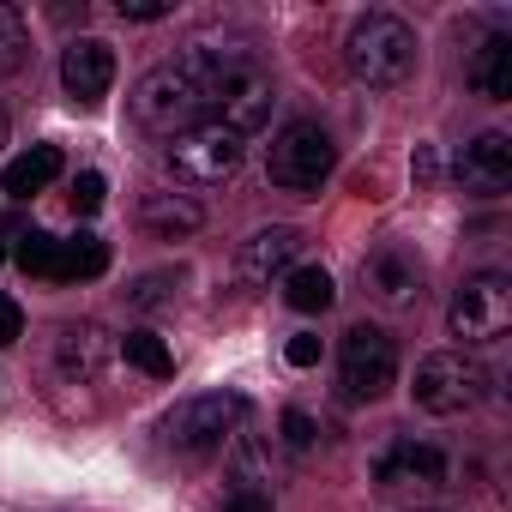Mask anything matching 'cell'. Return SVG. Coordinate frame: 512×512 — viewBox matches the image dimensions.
<instances>
[{
  "mask_svg": "<svg viewBox=\"0 0 512 512\" xmlns=\"http://www.w3.org/2000/svg\"><path fill=\"white\" fill-rule=\"evenodd\" d=\"M235 61H241L235 49H187V55L151 67V73L133 85V121H139L145 133L181 139L187 127H199V115L211 109L217 79H223Z\"/></svg>",
  "mask_w": 512,
  "mask_h": 512,
  "instance_id": "cell-1",
  "label": "cell"
},
{
  "mask_svg": "<svg viewBox=\"0 0 512 512\" xmlns=\"http://www.w3.org/2000/svg\"><path fill=\"white\" fill-rule=\"evenodd\" d=\"M344 61L368 91H392L416 73V31L398 13H362L344 37Z\"/></svg>",
  "mask_w": 512,
  "mask_h": 512,
  "instance_id": "cell-2",
  "label": "cell"
},
{
  "mask_svg": "<svg viewBox=\"0 0 512 512\" xmlns=\"http://www.w3.org/2000/svg\"><path fill=\"white\" fill-rule=\"evenodd\" d=\"M332 163H338V145H332V133L320 127V121H284L278 127V139L266 145V181L272 187H284V193H314L326 175H332Z\"/></svg>",
  "mask_w": 512,
  "mask_h": 512,
  "instance_id": "cell-3",
  "label": "cell"
},
{
  "mask_svg": "<svg viewBox=\"0 0 512 512\" xmlns=\"http://www.w3.org/2000/svg\"><path fill=\"white\" fill-rule=\"evenodd\" d=\"M482 392H488V374H482V362H470L464 350H434V356H422V362H416V380H410V398H416V410H428V416L476 410Z\"/></svg>",
  "mask_w": 512,
  "mask_h": 512,
  "instance_id": "cell-4",
  "label": "cell"
},
{
  "mask_svg": "<svg viewBox=\"0 0 512 512\" xmlns=\"http://www.w3.org/2000/svg\"><path fill=\"white\" fill-rule=\"evenodd\" d=\"M241 422H247V398H241V392H199V398H187V404L169 410L163 440H169L175 452H187V458H205V452H217Z\"/></svg>",
  "mask_w": 512,
  "mask_h": 512,
  "instance_id": "cell-5",
  "label": "cell"
},
{
  "mask_svg": "<svg viewBox=\"0 0 512 512\" xmlns=\"http://www.w3.org/2000/svg\"><path fill=\"white\" fill-rule=\"evenodd\" d=\"M241 133H229V127H217V121H199V127H187L175 145H169V175L181 181V187H217V181H229L235 169H241Z\"/></svg>",
  "mask_w": 512,
  "mask_h": 512,
  "instance_id": "cell-6",
  "label": "cell"
},
{
  "mask_svg": "<svg viewBox=\"0 0 512 512\" xmlns=\"http://www.w3.org/2000/svg\"><path fill=\"white\" fill-rule=\"evenodd\" d=\"M398 380V344L380 332V326H350L344 332V350H338V386L350 404H374L386 398Z\"/></svg>",
  "mask_w": 512,
  "mask_h": 512,
  "instance_id": "cell-7",
  "label": "cell"
},
{
  "mask_svg": "<svg viewBox=\"0 0 512 512\" xmlns=\"http://www.w3.org/2000/svg\"><path fill=\"white\" fill-rule=\"evenodd\" d=\"M446 326H452V338H464V344H494V338H506V326H512V278H500V272L464 278L458 296H452V308H446Z\"/></svg>",
  "mask_w": 512,
  "mask_h": 512,
  "instance_id": "cell-8",
  "label": "cell"
},
{
  "mask_svg": "<svg viewBox=\"0 0 512 512\" xmlns=\"http://www.w3.org/2000/svg\"><path fill=\"white\" fill-rule=\"evenodd\" d=\"M272 79L260 73V67H253L247 55L217 79V91H211V109H205V121H217V127H229V133H260L266 121H272Z\"/></svg>",
  "mask_w": 512,
  "mask_h": 512,
  "instance_id": "cell-9",
  "label": "cell"
},
{
  "mask_svg": "<svg viewBox=\"0 0 512 512\" xmlns=\"http://www.w3.org/2000/svg\"><path fill=\"white\" fill-rule=\"evenodd\" d=\"M296 253H302V229L272 223V229H260V235L241 241L235 278H241L247 290H272V278H290V272H296Z\"/></svg>",
  "mask_w": 512,
  "mask_h": 512,
  "instance_id": "cell-10",
  "label": "cell"
},
{
  "mask_svg": "<svg viewBox=\"0 0 512 512\" xmlns=\"http://www.w3.org/2000/svg\"><path fill=\"white\" fill-rule=\"evenodd\" d=\"M61 85H67L73 103L97 109L109 97V85H115V49L103 37H73L67 55H61Z\"/></svg>",
  "mask_w": 512,
  "mask_h": 512,
  "instance_id": "cell-11",
  "label": "cell"
},
{
  "mask_svg": "<svg viewBox=\"0 0 512 512\" xmlns=\"http://www.w3.org/2000/svg\"><path fill=\"white\" fill-rule=\"evenodd\" d=\"M446 476H452V464L428 440H392L380 452V464H374L380 488H446Z\"/></svg>",
  "mask_w": 512,
  "mask_h": 512,
  "instance_id": "cell-12",
  "label": "cell"
},
{
  "mask_svg": "<svg viewBox=\"0 0 512 512\" xmlns=\"http://www.w3.org/2000/svg\"><path fill=\"white\" fill-rule=\"evenodd\" d=\"M458 187L476 193V199H500L512 187V139L506 133H482L464 145L458 157Z\"/></svg>",
  "mask_w": 512,
  "mask_h": 512,
  "instance_id": "cell-13",
  "label": "cell"
},
{
  "mask_svg": "<svg viewBox=\"0 0 512 512\" xmlns=\"http://www.w3.org/2000/svg\"><path fill=\"white\" fill-rule=\"evenodd\" d=\"M362 284H368V296L380 308H410L422 296V266H416V253H404V247H380V253H368Z\"/></svg>",
  "mask_w": 512,
  "mask_h": 512,
  "instance_id": "cell-14",
  "label": "cell"
},
{
  "mask_svg": "<svg viewBox=\"0 0 512 512\" xmlns=\"http://www.w3.org/2000/svg\"><path fill=\"white\" fill-rule=\"evenodd\" d=\"M470 85H476V97H488V103H506L512 97V37H482L476 43V55H470Z\"/></svg>",
  "mask_w": 512,
  "mask_h": 512,
  "instance_id": "cell-15",
  "label": "cell"
},
{
  "mask_svg": "<svg viewBox=\"0 0 512 512\" xmlns=\"http://www.w3.org/2000/svg\"><path fill=\"white\" fill-rule=\"evenodd\" d=\"M103 272H109V241L103 235L79 229V235L61 241V253H55V284H91Z\"/></svg>",
  "mask_w": 512,
  "mask_h": 512,
  "instance_id": "cell-16",
  "label": "cell"
},
{
  "mask_svg": "<svg viewBox=\"0 0 512 512\" xmlns=\"http://www.w3.org/2000/svg\"><path fill=\"white\" fill-rule=\"evenodd\" d=\"M67 169V157H61V145H31L25 157H13L7 163V175H0V187H7L13 199H31V193H43L55 175Z\"/></svg>",
  "mask_w": 512,
  "mask_h": 512,
  "instance_id": "cell-17",
  "label": "cell"
},
{
  "mask_svg": "<svg viewBox=\"0 0 512 512\" xmlns=\"http://www.w3.org/2000/svg\"><path fill=\"white\" fill-rule=\"evenodd\" d=\"M139 223H145L151 235H163V241H181V235H193V229L205 223V211H199L193 199H181V193H151V199L139 205Z\"/></svg>",
  "mask_w": 512,
  "mask_h": 512,
  "instance_id": "cell-18",
  "label": "cell"
},
{
  "mask_svg": "<svg viewBox=\"0 0 512 512\" xmlns=\"http://www.w3.org/2000/svg\"><path fill=\"white\" fill-rule=\"evenodd\" d=\"M103 362H109V338H103V326H67L61 332V374H73V380H97L103 374Z\"/></svg>",
  "mask_w": 512,
  "mask_h": 512,
  "instance_id": "cell-19",
  "label": "cell"
},
{
  "mask_svg": "<svg viewBox=\"0 0 512 512\" xmlns=\"http://www.w3.org/2000/svg\"><path fill=\"white\" fill-rule=\"evenodd\" d=\"M284 302H290L296 314H326V308L338 302V284H332L326 266H296V272L284 278Z\"/></svg>",
  "mask_w": 512,
  "mask_h": 512,
  "instance_id": "cell-20",
  "label": "cell"
},
{
  "mask_svg": "<svg viewBox=\"0 0 512 512\" xmlns=\"http://www.w3.org/2000/svg\"><path fill=\"white\" fill-rule=\"evenodd\" d=\"M121 356H127L139 374H151V380H169V374H175V356H169V344H163L157 332H127V338H121Z\"/></svg>",
  "mask_w": 512,
  "mask_h": 512,
  "instance_id": "cell-21",
  "label": "cell"
},
{
  "mask_svg": "<svg viewBox=\"0 0 512 512\" xmlns=\"http://www.w3.org/2000/svg\"><path fill=\"white\" fill-rule=\"evenodd\" d=\"M55 253H61V241H55L49 229H25V235H19V266H25L31 278H49V284H55Z\"/></svg>",
  "mask_w": 512,
  "mask_h": 512,
  "instance_id": "cell-22",
  "label": "cell"
},
{
  "mask_svg": "<svg viewBox=\"0 0 512 512\" xmlns=\"http://www.w3.org/2000/svg\"><path fill=\"white\" fill-rule=\"evenodd\" d=\"M25 49H31V37H25L19 7H7V0H0V73H13V67L25 61Z\"/></svg>",
  "mask_w": 512,
  "mask_h": 512,
  "instance_id": "cell-23",
  "label": "cell"
},
{
  "mask_svg": "<svg viewBox=\"0 0 512 512\" xmlns=\"http://www.w3.org/2000/svg\"><path fill=\"white\" fill-rule=\"evenodd\" d=\"M278 428H284V446H290V452H314V440H320V422H314L308 410H296V404L284 410Z\"/></svg>",
  "mask_w": 512,
  "mask_h": 512,
  "instance_id": "cell-24",
  "label": "cell"
},
{
  "mask_svg": "<svg viewBox=\"0 0 512 512\" xmlns=\"http://www.w3.org/2000/svg\"><path fill=\"white\" fill-rule=\"evenodd\" d=\"M103 199H109V181H103L97 169H85V175H73V211H79V217H91V211H103Z\"/></svg>",
  "mask_w": 512,
  "mask_h": 512,
  "instance_id": "cell-25",
  "label": "cell"
},
{
  "mask_svg": "<svg viewBox=\"0 0 512 512\" xmlns=\"http://www.w3.org/2000/svg\"><path fill=\"white\" fill-rule=\"evenodd\" d=\"M169 284H175L169 272H151V278H139V284L127 290V302H133V308H157V302L169 296Z\"/></svg>",
  "mask_w": 512,
  "mask_h": 512,
  "instance_id": "cell-26",
  "label": "cell"
},
{
  "mask_svg": "<svg viewBox=\"0 0 512 512\" xmlns=\"http://www.w3.org/2000/svg\"><path fill=\"white\" fill-rule=\"evenodd\" d=\"M25 338V308L7 296V290H0V350H7V344H19Z\"/></svg>",
  "mask_w": 512,
  "mask_h": 512,
  "instance_id": "cell-27",
  "label": "cell"
},
{
  "mask_svg": "<svg viewBox=\"0 0 512 512\" xmlns=\"http://www.w3.org/2000/svg\"><path fill=\"white\" fill-rule=\"evenodd\" d=\"M284 356H290V368H314V362H320V332H296V338L284 344Z\"/></svg>",
  "mask_w": 512,
  "mask_h": 512,
  "instance_id": "cell-28",
  "label": "cell"
},
{
  "mask_svg": "<svg viewBox=\"0 0 512 512\" xmlns=\"http://www.w3.org/2000/svg\"><path fill=\"white\" fill-rule=\"evenodd\" d=\"M223 512H272V494H266V488H235V494L223 500Z\"/></svg>",
  "mask_w": 512,
  "mask_h": 512,
  "instance_id": "cell-29",
  "label": "cell"
},
{
  "mask_svg": "<svg viewBox=\"0 0 512 512\" xmlns=\"http://www.w3.org/2000/svg\"><path fill=\"white\" fill-rule=\"evenodd\" d=\"M121 19H139V25L169 19V0H121Z\"/></svg>",
  "mask_w": 512,
  "mask_h": 512,
  "instance_id": "cell-30",
  "label": "cell"
},
{
  "mask_svg": "<svg viewBox=\"0 0 512 512\" xmlns=\"http://www.w3.org/2000/svg\"><path fill=\"white\" fill-rule=\"evenodd\" d=\"M416 181H434V151H416Z\"/></svg>",
  "mask_w": 512,
  "mask_h": 512,
  "instance_id": "cell-31",
  "label": "cell"
},
{
  "mask_svg": "<svg viewBox=\"0 0 512 512\" xmlns=\"http://www.w3.org/2000/svg\"><path fill=\"white\" fill-rule=\"evenodd\" d=\"M0 145H7V109H0Z\"/></svg>",
  "mask_w": 512,
  "mask_h": 512,
  "instance_id": "cell-32",
  "label": "cell"
},
{
  "mask_svg": "<svg viewBox=\"0 0 512 512\" xmlns=\"http://www.w3.org/2000/svg\"><path fill=\"white\" fill-rule=\"evenodd\" d=\"M0 260H7V241H0Z\"/></svg>",
  "mask_w": 512,
  "mask_h": 512,
  "instance_id": "cell-33",
  "label": "cell"
}]
</instances>
